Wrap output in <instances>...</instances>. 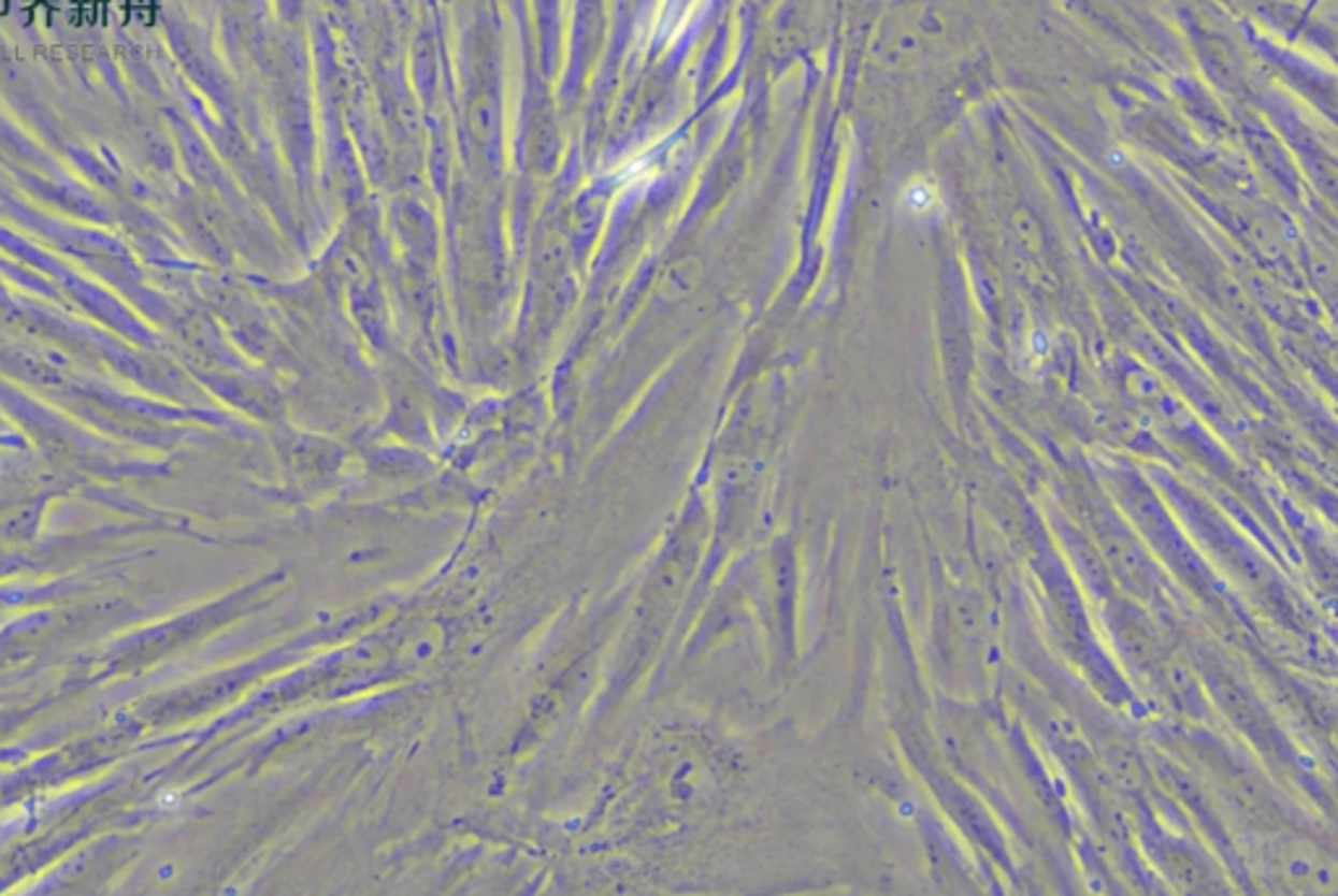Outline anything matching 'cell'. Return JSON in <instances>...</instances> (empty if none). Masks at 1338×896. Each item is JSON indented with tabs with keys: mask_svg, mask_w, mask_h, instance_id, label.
Returning <instances> with one entry per match:
<instances>
[{
	"mask_svg": "<svg viewBox=\"0 0 1338 896\" xmlns=\"http://www.w3.org/2000/svg\"><path fill=\"white\" fill-rule=\"evenodd\" d=\"M902 209H905L907 217H934L938 209H941V199H938V191L925 180H912L910 186H905L902 191Z\"/></svg>",
	"mask_w": 1338,
	"mask_h": 896,
	"instance_id": "obj_1",
	"label": "cell"
}]
</instances>
